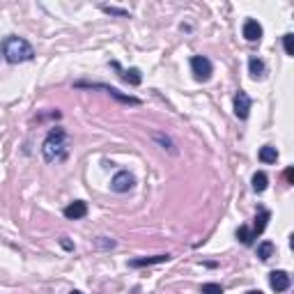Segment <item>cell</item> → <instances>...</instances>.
I'll return each instance as SVG.
<instances>
[{
  "mask_svg": "<svg viewBox=\"0 0 294 294\" xmlns=\"http://www.w3.org/2000/svg\"><path fill=\"white\" fill-rule=\"evenodd\" d=\"M85 214H88V204H85L83 200H74V203H69L67 207H65V216L71 221L83 219Z\"/></svg>",
  "mask_w": 294,
  "mask_h": 294,
  "instance_id": "8992f818",
  "label": "cell"
},
{
  "mask_svg": "<svg viewBox=\"0 0 294 294\" xmlns=\"http://www.w3.org/2000/svg\"><path fill=\"white\" fill-rule=\"evenodd\" d=\"M283 42H285V53L287 55H294V35L292 32H287L285 37H283Z\"/></svg>",
  "mask_w": 294,
  "mask_h": 294,
  "instance_id": "ac0fdd59",
  "label": "cell"
},
{
  "mask_svg": "<svg viewBox=\"0 0 294 294\" xmlns=\"http://www.w3.org/2000/svg\"><path fill=\"white\" fill-rule=\"evenodd\" d=\"M244 37H246V42H260V37H262V25L257 21H246L244 23Z\"/></svg>",
  "mask_w": 294,
  "mask_h": 294,
  "instance_id": "ba28073f",
  "label": "cell"
},
{
  "mask_svg": "<svg viewBox=\"0 0 294 294\" xmlns=\"http://www.w3.org/2000/svg\"><path fill=\"white\" fill-rule=\"evenodd\" d=\"M134 184H136L134 175L127 173V170H122V173H117L113 177V181H111V189H113L115 193H127L129 189H134Z\"/></svg>",
  "mask_w": 294,
  "mask_h": 294,
  "instance_id": "277c9868",
  "label": "cell"
},
{
  "mask_svg": "<svg viewBox=\"0 0 294 294\" xmlns=\"http://www.w3.org/2000/svg\"><path fill=\"white\" fill-rule=\"evenodd\" d=\"M65 131L62 129H53L51 134H48V138L44 140V158L46 161H60V158H65V154H67V147H65Z\"/></svg>",
  "mask_w": 294,
  "mask_h": 294,
  "instance_id": "7a4b0ae2",
  "label": "cell"
},
{
  "mask_svg": "<svg viewBox=\"0 0 294 294\" xmlns=\"http://www.w3.org/2000/svg\"><path fill=\"white\" fill-rule=\"evenodd\" d=\"M170 255H154V257H140V260H134L131 267H147V264H161V262H168Z\"/></svg>",
  "mask_w": 294,
  "mask_h": 294,
  "instance_id": "30bf717a",
  "label": "cell"
},
{
  "mask_svg": "<svg viewBox=\"0 0 294 294\" xmlns=\"http://www.w3.org/2000/svg\"><path fill=\"white\" fill-rule=\"evenodd\" d=\"M191 69H193V76H196V81L204 83V81H209L211 76V62L204 58V55H196V58H191Z\"/></svg>",
  "mask_w": 294,
  "mask_h": 294,
  "instance_id": "3957f363",
  "label": "cell"
},
{
  "mask_svg": "<svg viewBox=\"0 0 294 294\" xmlns=\"http://www.w3.org/2000/svg\"><path fill=\"white\" fill-rule=\"evenodd\" d=\"M285 180L290 181V184H294V170H292V168H287V170H285Z\"/></svg>",
  "mask_w": 294,
  "mask_h": 294,
  "instance_id": "ffe728a7",
  "label": "cell"
},
{
  "mask_svg": "<svg viewBox=\"0 0 294 294\" xmlns=\"http://www.w3.org/2000/svg\"><path fill=\"white\" fill-rule=\"evenodd\" d=\"M203 294H223V287H221L219 283H204Z\"/></svg>",
  "mask_w": 294,
  "mask_h": 294,
  "instance_id": "e0dca14e",
  "label": "cell"
},
{
  "mask_svg": "<svg viewBox=\"0 0 294 294\" xmlns=\"http://www.w3.org/2000/svg\"><path fill=\"white\" fill-rule=\"evenodd\" d=\"M250 113V97L246 94V92H237L234 94V115L239 117V120H246Z\"/></svg>",
  "mask_w": 294,
  "mask_h": 294,
  "instance_id": "5b68a950",
  "label": "cell"
},
{
  "mask_svg": "<svg viewBox=\"0 0 294 294\" xmlns=\"http://www.w3.org/2000/svg\"><path fill=\"white\" fill-rule=\"evenodd\" d=\"M249 69H250V76H253V78H260V76L264 74V62L257 60V58H250Z\"/></svg>",
  "mask_w": 294,
  "mask_h": 294,
  "instance_id": "9a60e30c",
  "label": "cell"
},
{
  "mask_svg": "<svg viewBox=\"0 0 294 294\" xmlns=\"http://www.w3.org/2000/svg\"><path fill=\"white\" fill-rule=\"evenodd\" d=\"M62 249H67V250H71V249H74V246H71V242H67V239H62Z\"/></svg>",
  "mask_w": 294,
  "mask_h": 294,
  "instance_id": "44dd1931",
  "label": "cell"
},
{
  "mask_svg": "<svg viewBox=\"0 0 294 294\" xmlns=\"http://www.w3.org/2000/svg\"><path fill=\"white\" fill-rule=\"evenodd\" d=\"M246 294H262L260 290H250V292H246Z\"/></svg>",
  "mask_w": 294,
  "mask_h": 294,
  "instance_id": "7402d4cb",
  "label": "cell"
},
{
  "mask_svg": "<svg viewBox=\"0 0 294 294\" xmlns=\"http://www.w3.org/2000/svg\"><path fill=\"white\" fill-rule=\"evenodd\" d=\"M271 255H273V244L271 242H262L260 246H257V257H260V260L267 262Z\"/></svg>",
  "mask_w": 294,
  "mask_h": 294,
  "instance_id": "5bb4252c",
  "label": "cell"
},
{
  "mask_svg": "<svg viewBox=\"0 0 294 294\" xmlns=\"http://www.w3.org/2000/svg\"><path fill=\"white\" fill-rule=\"evenodd\" d=\"M69 294H83V292H78V290H74V292H69Z\"/></svg>",
  "mask_w": 294,
  "mask_h": 294,
  "instance_id": "603a6c76",
  "label": "cell"
},
{
  "mask_svg": "<svg viewBox=\"0 0 294 294\" xmlns=\"http://www.w3.org/2000/svg\"><path fill=\"white\" fill-rule=\"evenodd\" d=\"M237 237H239V242L246 244V246H250V244H253V239H255V237H253V232H250L246 226H242L239 230H237Z\"/></svg>",
  "mask_w": 294,
  "mask_h": 294,
  "instance_id": "2e32d148",
  "label": "cell"
},
{
  "mask_svg": "<svg viewBox=\"0 0 294 294\" xmlns=\"http://www.w3.org/2000/svg\"><path fill=\"white\" fill-rule=\"evenodd\" d=\"M267 186H269V177L264 173H255L253 175V189L257 191V193H262V191H267Z\"/></svg>",
  "mask_w": 294,
  "mask_h": 294,
  "instance_id": "4fadbf2b",
  "label": "cell"
},
{
  "mask_svg": "<svg viewBox=\"0 0 294 294\" xmlns=\"http://www.w3.org/2000/svg\"><path fill=\"white\" fill-rule=\"evenodd\" d=\"M2 55L5 60L12 62V65H19V62H28L32 60L35 55V48H32L23 37H7L2 42Z\"/></svg>",
  "mask_w": 294,
  "mask_h": 294,
  "instance_id": "6da1fadb",
  "label": "cell"
},
{
  "mask_svg": "<svg viewBox=\"0 0 294 294\" xmlns=\"http://www.w3.org/2000/svg\"><path fill=\"white\" fill-rule=\"evenodd\" d=\"M260 161L262 163H276L278 161V150L271 147V145H264L262 150H260Z\"/></svg>",
  "mask_w": 294,
  "mask_h": 294,
  "instance_id": "9c48e42d",
  "label": "cell"
},
{
  "mask_svg": "<svg viewBox=\"0 0 294 294\" xmlns=\"http://www.w3.org/2000/svg\"><path fill=\"white\" fill-rule=\"evenodd\" d=\"M104 12H108V14H117V16H127V12L124 9H115V7H101Z\"/></svg>",
  "mask_w": 294,
  "mask_h": 294,
  "instance_id": "d6986e66",
  "label": "cell"
},
{
  "mask_svg": "<svg viewBox=\"0 0 294 294\" xmlns=\"http://www.w3.org/2000/svg\"><path fill=\"white\" fill-rule=\"evenodd\" d=\"M269 285L276 290V292H285L290 287V276L287 271H271L269 273Z\"/></svg>",
  "mask_w": 294,
  "mask_h": 294,
  "instance_id": "52a82bcc",
  "label": "cell"
},
{
  "mask_svg": "<svg viewBox=\"0 0 294 294\" xmlns=\"http://www.w3.org/2000/svg\"><path fill=\"white\" fill-rule=\"evenodd\" d=\"M122 78H124L129 85H140L143 83V74H140V69H136V67L127 69V71L122 74Z\"/></svg>",
  "mask_w": 294,
  "mask_h": 294,
  "instance_id": "8fae6325",
  "label": "cell"
},
{
  "mask_svg": "<svg viewBox=\"0 0 294 294\" xmlns=\"http://www.w3.org/2000/svg\"><path fill=\"white\" fill-rule=\"evenodd\" d=\"M269 219H271V214H269V211H262V214L257 216V219H255V227H253V237H257V234L264 232V227H267Z\"/></svg>",
  "mask_w": 294,
  "mask_h": 294,
  "instance_id": "7c38bea8",
  "label": "cell"
}]
</instances>
